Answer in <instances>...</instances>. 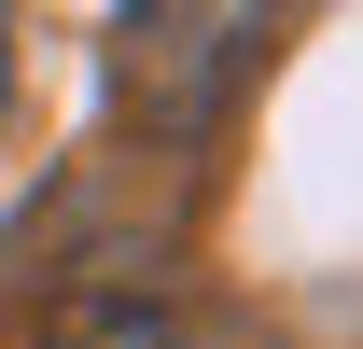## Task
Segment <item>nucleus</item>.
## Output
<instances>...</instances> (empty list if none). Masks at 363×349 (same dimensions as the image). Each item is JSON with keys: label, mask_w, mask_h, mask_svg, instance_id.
Instances as JSON below:
<instances>
[{"label": "nucleus", "mask_w": 363, "mask_h": 349, "mask_svg": "<svg viewBox=\"0 0 363 349\" xmlns=\"http://www.w3.org/2000/svg\"><path fill=\"white\" fill-rule=\"evenodd\" d=\"M43 349H279L266 307H224V294H70L43 321Z\"/></svg>", "instance_id": "2"}, {"label": "nucleus", "mask_w": 363, "mask_h": 349, "mask_svg": "<svg viewBox=\"0 0 363 349\" xmlns=\"http://www.w3.org/2000/svg\"><path fill=\"white\" fill-rule=\"evenodd\" d=\"M279 14H294V0H112V28H98V98H112V126L154 140V154L224 140V112L266 84Z\"/></svg>", "instance_id": "1"}, {"label": "nucleus", "mask_w": 363, "mask_h": 349, "mask_svg": "<svg viewBox=\"0 0 363 349\" xmlns=\"http://www.w3.org/2000/svg\"><path fill=\"white\" fill-rule=\"evenodd\" d=\"M0 140H14V0H0Z\"/></svg>", "instance_id": "3"}]
</instances>
